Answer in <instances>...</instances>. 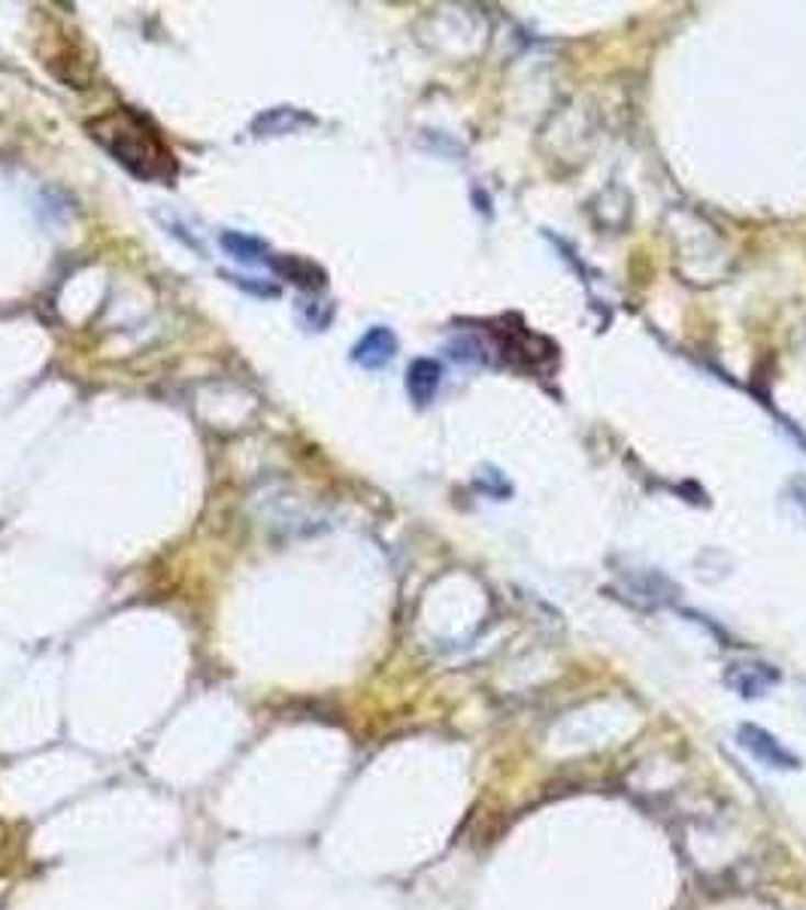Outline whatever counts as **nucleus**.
I'll list each match as a JSON object with an SVG mask.
<instances>
[{
	"mask_svg": "<svg viewBox=\"0 0 806 910\" xmlns=\"http://www.w3.org/2000/svg\"><path fill=\"white\" fill-rule=\"evenodd\" d=\"M91 137L113 155L127 174L143 182H165L177 179V158L161 137V131L152 125L146 115L134 110H113L91 122Z\"/></svg>",
	"mask_w": 806,
	"mask_h": 910,
	"instance_id": "nucleus-1",
	"label": "nucleus"
},
{
	"mask_svg": "<svg viewBox=\"0 0 806 910\" xmlns=\"http://www.w3.org/2000/svg\"><path fill=\"white\" fill-rule=\"evenodd\" d=\"M737 741H740L743 750H749L758 762H764L770 768H788V772L801 768V758L794 756V753H788V750H785L768 729H761V725H740Z\"/></svg>",
	"mask_w": 806,
	"mask_h": 910,
	"instance_id": "nucleus-2",
	"label": "nucleus"
},
{
	"mask_svg": "<svg viewBox=\"0 0 806 910\" xmlns=\"http://www.w3.org/2000/svg\"><path fill=\"white\" fill-rule=\"evenodd\" d=\"M725 680L743 698H761L780 682V670L761 665V662H734Z\"/></svg>",
	"mask_w": 806,
	"mask_h": 910,
	"instance_id": "nucleus-3",
	"label": "nucleus"
},
{
	"mask_svg": "<svg viewBox=\"0 0 806 910\" xmlns=\"http://www.w3.org/2000/svg\"><path fill=\"white\" fill-rule=\"evenodd\" d=\"M394 353H398V337H394V331L385 329V325H373L361 341L355 343L352 362L355 365L367 367V370H379V367L389 365L391 358H394Z\"/></svg>",
	"mask_w": 806,
	"mask_h": 910,
	"instance_id": "nucleus-4",
	"label": "nucleus"
},
{
	"mask_svg": "<svg viewBox=\"0 0 806 910\" xmlns=\"http://www.w3.org/2000/svg\"><path fill=\"white\" fill-rule=\"evenodd\" d=\"M443 382V367L434 358H416L410 370H406V392L416 401L418 407L430 404L437 392H440Z\"/></svg>",
	"mask_w": 806,
	"mask_h": 910,
	"instance_id": "nucleus-5",
	"label": "nucleus"
},
{
	"mask_svg": "<svg viewBox=\"0 0 806 910\" xmlns=\"http://www.w3.org/2000/svg\"><path fill=\"white\" fill-rule=\"evenodd\" d=\"M222 249L231 258H237L243 265H267L270 262V249L258 237L249 234H239V231H225L222 234Z\"/></svg>",
	"mask_w": 806,
	"mask_h": 910,
	"instance_id": "nucleus-6",
	"label": "nucleus"
},
{
	"mask_svg": "<svg viewBox=\"0 0 806 910\" xmlns=\"http://www.w3.org/2000/svg\"><path fill=\"white\" fill-rule=\"evenodd\" d=\"M267 265L279 270L282 277H289L291 282H298L303 289H325V274L313 267L310 262H301V258H279V255H270Z\"/></svg>",
	"mask_w": 806,
	"mask_h": 910,
	"instance_id": "nucleus-7",
	"label": "nucleus"
},
{
	"mask_svg": "<svg viewBox=\"0 0 806 910\" xmlns=\"http://www.w3.org/2000/svg\"><path fill=\"white\" fill-rule=\"evenodd\" d=\"M301 125H313V119L310 115H303L301 110H286V107H279V110H270V113H265L258 122H255V131L258 134H289V131H298Z\"/></svg>",
	"mask_w": 806,
	"mask_h": 910,
	"instance_id": "nucleus-8",
	"label": "nucleus"
}]
</instances>
